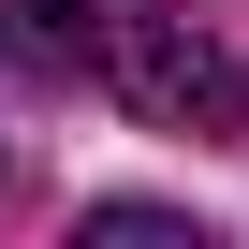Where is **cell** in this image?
<instances>
[{
  "label": "cell",
  "instance_id": "cell-1",
  "mask_svg": "<svg viewBox=\"0 0 249 249\" xmlns=\"http://www.w3.org/2000/svg\"><path fill=\"white\" fill-rule=\"evenodd\" d=\"M103 73L132 88V117L147 132H191V147H220L234 117H249V88H234V59L191 30V15H117V44H103Z\"/></svg>",
  "mask_w": 249,
  "mask_h": 249
},
{
  "label": "cell",
  "instance_id": "cell-2",
  "mask_svg": "<svg viewBox=\"0 0 249 249\" xmlns=\"http://www.w3.org/2000/svg\"><path fill=\"white\" fill-rule=\"evenodd\" d=\"M30 44H44V59H73V73H88V59H103V44H117V30H103V0H30Z\"/></svg>",
  "mask_w": 249,
  "mask_h": 249
}]
</instances>
